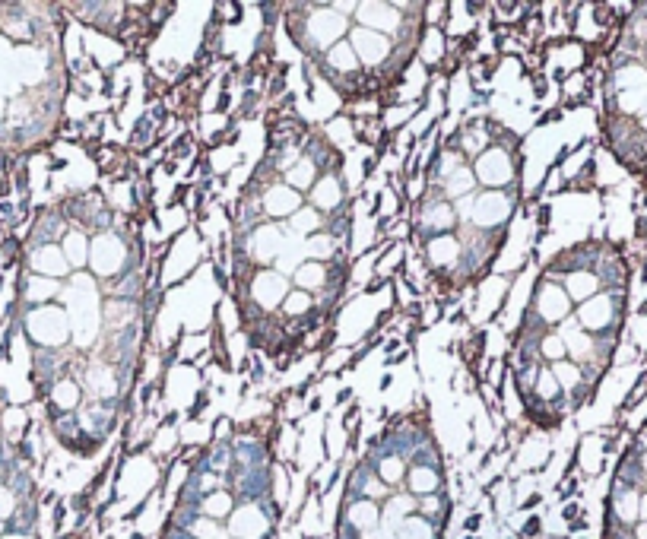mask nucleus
<instances>
[{"mask_svg": "<svg viewBox=\"0 0 647 539\" xmlns=\"http://www.w3.org/2000/svg\"><path fill=\"white\" fill-rule=\"evenodd\" d=\"M445 517V476L419 448L403 482H384L362 463L349 482L337 539H441Z\"/></svg>", "mask_w": 647, "mask_h": 539, "instance_id": "f257e3e1", "label": "nucleus"}, {"mask_svg": "<svg viewBox=\"0 0 647 539\" xmlns=\"http://www.w3.org/2000/svg\"><path fill=\"white\" fill-rule=\"evenodd\" d=\"M273 530L264 470L242 454H223L188 482L165 539H273Z\"/></svg>", "mask_w": 647, "mask_h": 539, "instance_id": "f03ea898", "label": "nucleus"}, {"mask_svg": "<svg viewBox=\"0 0 647 539\" xmlns=\"http://www.w3.org/2000/svg\"><path fill=\"white\" fill-rule=\"evenodd\" d=\"M619 318H622V292H600L590 302L581 305L578 324H581V330L590 333V337H594V333L603 337L606 330L619 327Z\"/></svg>", "mask_w": 647, "mask_h": 539, "instance_id": "7ed1b4c3", "label": "nucleus"}, {"mask_svg": "<svg viewBox=\"0 0 647 539\" xmlns=\"http://www.w3.org/2000/svg\"><path fill=\"white\" fill-rule=\"evenodd\" d=\"M473 175H476L479 181H486V184H508V181L514 178V165H511V159L495 146V150H489L483 159L476 162Z\"/></svg>", "mask_w": 647, "mask_h": 539, "instance_id": "20e7f679", "label": "nucleus"}, {"mask_svg": "<svg viewBox=\"0 0 647 539\" xmlns=\"http://www.w3.org/2000/svg\"><path fill=\"white\" fill-rule=\"evenodd\" d=\"M353 51L359 58L372 67V64H381L387 54H391V42L384 39L381 32H372V29H356L353 32Z\"/></svg>", "mask_w": 647, "mask_h": 539, "instance_id": "39448f33", "label": "nucleus"}, {"mask_svg": "<svg viewBox=\"0 0 647 539\" xmlns=\"http://www.w3.org/2000/svg\"><path fill=\"white\" fill-rule=\"evenodd\" d=\"M600 286L603 280L594 273V270H578V273H571L568 280H565V295L571 302H590L594 295H600Z\"/></svg>", "mask_w": 647, "mask_h": 539, "instance_id": "423d86ee", "label": "nucleus"}, {"mask_svg": "<svg viewBox=\"0 0 647 539\" xmlns=\"http://www.w3.org/2000/svg\"><path fill=\"white\" fill-rule=\"evenodd\" d=\"M356 13H359V23H362V26H378L381 32L400 29L397 7H387V4H362V7H356Z\"/></svg>", "mask_w": 647, "mask_h": 539, "instance_id": "0eeeda50", "label": "nucleus"}, {"mask_svg": "<svg viewBox=\"0 0 647 539\" xmlns=\"http://www.w3.org/2000/svg\"><path fill=\"white\" fill-rule=\"evenodd\" d=\"M311 200H314V207H321V210H337L343 203V188H340L337 175H327V178H321L318 184H314Z\"/></svg>", "mask_w": 647, "mask_h": 539, "instance_id": "6e6552de", "label": "nucleus"}, {"mask_svg": "<svg viewBox=\"0 0 647 539\" xmlns=\"http://www.w3.org/2000/svg\"><path fill=\"white\" fill-rule=\"evenodd\" d=\"M638 127H641L644 134H647V115H644V118H638Z\"/></svg>", "mask_w": 647, "mask_h": 539, "instance_id": "1a4fd4ad", "label": "nucleus"}]
</instances>
